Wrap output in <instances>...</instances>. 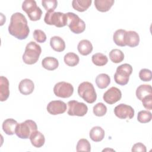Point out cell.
Wrapping results in <instances>:
<instances>
[{
	"label": "cell",
	"instance_id": "obj_1",
	"mask_svg": "<svg viewBox=\"0 0 152 152\" xmlns=\"http://www.w3.org/2000/svg\"><path fill=\"white\" fill-rule=\"evenodd\" d=\"M8 31L10 34L19 40H23L27 37L30 28L27 19L22 13L15 12L11 15Z\"/></svg>",
	"mask_w": 152,
	"mask_h": 152
},
{
	"label": "cell",
	"instance_id": "obj_2",
	"mask_svg": "<svg viewBox=\"0 0 152 152\" xmlns=\"http://www.w3.org/2000/svg\"><path fill=\"white\" fill-rule=\"evenodd\" d=\"M42 49L40 46L36 42L31 41L27 43L23 55V61L26 64H34L38 61Z\"/></svg>",
	"mask_w": 152,
	"mask_h": 152
},
{
	"label": "cell",
	"instance_id": "obj_3",
	"mask_svg": "<svg viewBox=\"0 0 152 152\" xmlns=\"http://www.w3.org/2000/svg\"><path fill=\"white\" fill-rule=\"evenodd\" d=\"M78 94L88 103H93L97 99V94L93 85L88 81L83 82L78 86Z\"/></svg>",
	"mask_w": 152,
	"mask_h": 152
},
{
	"label": "cell",
	"instance_id": "obj_4",
	"mask_svg": "<svg viewBox=\"0 0 152 152\" xmlns=\"http://www.w3.org/2000/svg\"><path fill=\"white\" fill-rule=\"evenodd\" d=\"M37 129L36 122L32 120H26L18 124L15 129V134L21 139L30 138L31 135Z\"/></svg>",
	"mask_w": 152,
	"mask_h": 152
},
{
	"label": "cell",
	"instance_id": "obj_5",
	"mask_svg": "<svg viewBox=\"0 0 152 152\" xmlns=\"http://www.w3.org/2000/svg\"><path fill=\"white\" fill-rule=\"evenodd\" d=\"M132 72V67L130 64H124L116 68L114 74V80L116 83L121 86H125L128 84L130 75Z\"/></svg>",
	"mask_w": 152,
	"mask_h": 152
},
{
	"label": "cell",
	"instance_id": "obj_6",
	"mask_svg": "<svg viewBox=\"0 0 152 152\" xmlns=\"http://www.w3.org/2000/svg\"><path fill=\"white\" fill-rule=\"evenodd\" d=\"M44 21L47 24L54 25L57 27H62L67 25L66 14L61 12H46Z\"/></svg>",
	"mask_w": 152,
	"mask_h": 152
},
{
	"label": "cell",
	"instance_id": "obj_7",
	"mask_svg": "<svg viewBox=\"0 0 152 152\" xmlns=\"http://www.w3.org/2000/svg\"><path fill=\"white\" fill-rule=\"evenodd\" d=\"M22 9L25 11L31 21L39 20L42 17V11L37 6L34 0H26L22 4Z\"/></svg>",
	"mask_w": 152,
	"mask_h": 152
},
{
	"label": "cell",
	"instance_id": "obj_8",
	"mask_svg": "<svg viewBox=\"0 0 152 152\" xmlns=\"http://www.w3.org/2000/svg\"><path fill=\"white\" fill-rule=\"evenodd\" d=\"M67 17V25L70 30L75 34L83 33L86 28V23L78 15L74 12L66 13Z\"/></svg>",
	"mask_w": 152,
	"mask_h": 152
},
{
	"label": "cell",
	"instance_id": "obj_9",
	"mask_svg": "<svg viewBox=\"0 0 152 152\" xmlns=\"http://www.w3.org/2000/svg\"><path fill=\"white\" fill-rule=\"evenodd\" d=\"M67 113L70 116H83L88 111L87 106L83 103L77 100H70L68 102Z\"/></svg>",
	"mask_w": 152,
	"mask_h": 152
},
{
	"label": "cell",
	"instance_id": "obj_10",
	"mask_svg": "<svg viewBox=\"0 0 152 152\" xmlns=\"http://www.w3.org/2000/svg\"><path fill=\"white\" fill-rule=\"evenodd\" d=\"M53 93L57 97L68 98L74 93V87L69 83L61 81L56 83L53 87Z\"/></svg>",
	"mask_w": 152,
	"mask_h": 152
},
{
	"label": "cell",
	"instance_id": "obj_11",
	"mask_svg": "<svg viewBox=\"0 0 152 152\" xmlns=\"http://www.w3.org/2000/svg\"><path fill=\"white\" fill-rule=\"evenodd\" d=\"M134 110L129 105L121 103L114 109L115 115L119 119H132L134 116Z\"/></svg>",
	"mask_w": 152,
	"mask_h": 152
},
{
	"label": "cell",
	"instance_id": "obj_12",
	"mask_svg": "<svg viewBox=\"0 0 152 152\" xmlns=\"http://www.w3.org/2000/svg\"><path fill=\"white\" fill-rule=\"evenodd\" d=\"M122 97L121 90L115 87H112L103 94L104 101L109 104H113L119 101Z\"/></svg>",
	"mask_w": 152,
	"mask_h": 152
},
{
	"label": "cell",
	"instance_id": "obj_13",
	"mask_svg": "<svg viewBox=\"0 0 152 152\" xmlns=\"http://www.w3.org/2000/svg\"><path fill=\"white\" fill-rule=\"evenodd\" d=\"M46 109L53 115L62 114L66 110V104L61 100H52L48 103Z\"/></svg>",
	"mask_w": 152,
	"mask_h": 152
},
{
	"label": "cell",
	"instance_id": "obj_14",
	"mask_svg": "<svg viewBox=\"0 0 152 152\" xmlns=\"http://www.w3.org/2000/svg\"><path fill=\"white\" fill-rule=\"evenodd\" d=\"M34 88V83L33 81L28 78L22 80L18 85V90L20 92L24 95L30 94L33 91Z\"/></svg>",
	"mask_w": 152,
	"mask_h": 152
},
{
	"label": "cell",
	"instance_id": "obj_15",
	"mask_svg": "<svg viewBox=\"0 0 152 152\" xmlns=\"http://www.w3.org/2000/svg\"><path fill=\"white\" fill-rule=\"evenodd\" d=\"M10 96L9 81L4 76L0 77V100L4 102L7 100Z\"/></svg>",
	"mask_w": 152,
	"mask_h": 152
},
{
	"label": "cell",
	"instance_id": "obj_16",
	"mask_svg": "<svg viewBox=\"0 0 152 152\" xmlns=\"http://www.w3.org/2000/svg\"><path fill=\"white\" fill-rule=\"evenodd\" d=\"M18 122L12 118L5 119L2 123V129L4 132L9 135H12L15 134V129Z\"/></svg>",
	"mask_w": 152,
	"mask_h": 152
},
{
	"label": "cell",
	"instance_id": "obj_17",
	"mask_svg": "<svg viewBox=\"0 0 152 152\" xmlns=\"http://www.w3.org/2000/svg\"><path fill=\"white\" fill-rule=\"evenodd\" d=\"M140 43V36L135 31H128L125 35V44L126 46L129 47H135Z\"/></svg>",
	"mask_w": 152,
	"mask_h": 152
},
{
	"label": "cell",
	"instance_id": "obj_18",
	"mask_svg": "<svg viewBox=\"0 0 152 152\" xmlns=\"http://www.w3.org/2000/svg\"><path fill=\"white\" fill-rule=\"evenodd\" d=\"M50 45L56 52H62L65 49V43L62 38L59 36H55L50 38Z\"/></svg>",
	"mask_w": 152,
	"mask_h": 152
},
{
	"label": "cell",
	"instance_id": "obj_19",
	"mask_svg": "<svg viewBox=\"0 0 152 152\" xmlns=\"http://www.w3.org/2000/svg\"><path fill=\"white\" fill-rule=\"evenodd\" d=\"M93 48L91 43L88 40L86 39H83L80 41L77 46L78 52L83 56L89 55L92 52Z\"/></svg>",
	"mask_w": 152,
	"mask_h": 152
},
{
	"label": "cell",
	"instance_id": "obj_20",
	"mask_svg": "<svg viewBox=\"0 0 152 152\" xmlns=\"http://www.w3.org/2000/svg\"><path fill=\"white\" fill-rule=\"evenodd\" d=\"M104 129L99 126L93 127L89 133V136L91 140L94 142L101 141L104 137Z\"/></svg>",
	"mask_w": 152,
	"mask_h": 152
},
{
	"label": "cell",
	"instance_id": "obj_21",
	"mask_svg": "<svg viewBox=\"0 0 152 152\" xmlns=\"http://www.w3.org/2000/svg\"><path fill=\"white\" fill-rule=\"evenodd\" d=\"M30 140L31 144L36 147L40 148L42 147L45 142V136L40 131H36L34 132L30 137Z\"/></svg>",
	"mask_w": 152,
	"mask_h": 152
},
{
	"label": "cell",
	"instance_id": "obj_22",
	"mask_svg": "<svg viewBox=\"0 0 152 152\" xmlns=\"http://www.w3.org/2000/svg\"><path fill=\"white\" fill-rule=\"evenodd\" d=\"M114 2V0H95L94 5L99 11L104 12L108 11Z\"/></svg>",
	"mask_w": 152,
	"mask_h": 152
},
{
	"label": "cell",
	"instance_id": "obj_23",
	"mask_svg": "<svg viewBox=\"0 0 152 152\" xmlns=\"http://www.w3.org/2000/svg\"><path fill=\"white\" fill-rule=\"evenodd\" d=\"M42 65L46 69L49 71H53L58 67L59 62L58 59L54 57L48 56L42 60Z\"/></svg>",
	"mask_w": 152,
	"mask_h": 152
},
{
	"label": "cell",
	"instance_id": "obj_24",
	"mask_svg": "<svg viewBox=\"0 0 152 152\" xmlns=\"http://www.w3.org/2000/svg\"><path fill=\"white\" fill-rule=\"evenodd\" d=\"M150 94H152V88L149 84L140 85L136 90V96L141 101L145 97Z\"/></svg>",
	"mask_w": 152,
	"mask_h": 152
},
{
	"label": "cell",
	"instance_id": "obj_25",
	"mask_svg": "<svg viewBox=\"0 0 152 152\" xmlns=\"http://www.w3.org/2000/svg\"><path fill=\"white\" fill-rule=\"evenodd\" d=\"M126 31L124 29H118L115 31L113 35L114 43L119 46H125V35Z\"/></svg>",
	"mask_w": 152,
	"mask_h": 152
},
{
	"label": "cell",
	"instance_id": "obj_26",
	"mask_svg": "<svg viewBox=\"0 0 152 152\" xmlns=\"http://www.w3.org/2000/svg\"><path fill=\"white\" fill-rule=\"evenodd\" d=\"M91 2V0H73L72 6L74 10L79 12H84L90 7Z\"/></svg>",
	"mask_w": 152,
	"mask_h": 152
},
{
	"label": "cell",
	"instance_id": "obj_27",
	"mask_svg": "<svg viewBox=\"0 0 152 152\" xmlns=\"http://www.w3.org/2000/svg\"><path fill=\"white\" fill-rule=\"evenodd\" d=\"M96 83L99 88H105L110 83V78L106 74H100L96 78Z\"/></svg>",
	"mask_w": 152,
	"mask_h": 152
},
{
	"label": "cell",
	"instance_id": "obj_28",
	"mask_svg": "<svg viewBox=\"0 0 152 152\" xmlns=\"http://www.w3.org/2000/svg\"><path fill=\"white\" fill-rule=\"evenodd\" d=\"M65 63L69 66H74L79 63V56L75 53L68 52L64 58Z\"/></svg>",
	"mask_w": 152,
	"mask_h": 152
},
{
	"label": "cell",
	"instance_id": "obj_29",
	"mask_svg": "<svg viewBox=\"0 0 152 152\" xmlns=\"http://www.w3.org/2000/svg\"><path fill=\"white\" fill-rule=\"evenodd\" d=\"M109 58L112 62L115 64L121 62L124 59V54L122 50L118 49H112L109 54Z\"/></svg>",
	"mask_w": 152,
	"mask_h": 152
},
{
	"label": "cell",
	"instance_id": "obj_30",
	"mask_svg": "<svg viewBox=\"0 0 152 152\" xmlns=\"http://www.w3.org/2000/svg\"><path fill=\"white\" fill-rule=\"evenodd\" d=\"M91 61L95 65L100 66L105 65L108 62V59L105 55L102 53H96L92 56Z\"/></svg>",
	"mask_w": 152,
	"mask_h": 152
},
{
	"label": "cell",
	"instance_id": "obj_31",
	"mask_svg": "<svg viewBox=\"0 0 152 152\" xmlns=\"http://www.w3.org/2000/svg\"><path fill=\"white\" fill-rule=\"evenodd\" d=\"M77 151H87L89 152L91 150V145L90 142L85 138H81L79 140L76 146Z\"/></svg>",
	"mask_w": 152,
	"mask_h": 152
},
{
	"label": "cell",
	"instance_id": "obj_32",
	"mask_svg": "<svg viewBox=\"0 0 152 152\" xmlns=\"http://www.w3.org/2000/svg\"><path fill=\"white\" fill-rule=\"evenodd\" d=\"M152 118L151 113L150 111L143 110L138 113L137 120L141 123H147L151 121Z\"/></svg>",
	"mask_w": 152,
	"mask_h": 152
},
{
	"label": "cell",
	"instance_id": "obj_33",
	"mask_svg": "<svg viewBox=\"0 0 152 152\" xmlns=\"http://www.w3.org/2000/svg\"><path fill=\"white\" fill-rule=\"evenodd\" d=\"M94 114L97 116H103L107 112V107L103 103H98L93 108Z\"/></svg>",
	"mask_w": 152,
	"mask_h": 152
},
{
	"label": "cell",
	"instance_id": "obj_34",
	"mask_svg": "<svg viewBox=\"0 0 152 152\" xmlns=\"http://www.w3.org/2000/svg\"><path fill=\"white\" fill-rule=\"evenodd\" d=\"M42 4L47 12L54 11L57 7L58 2L56 0H42Z\"/></svg>",
	"mask_w": 152,
	"mask_h": 152
},
{
	"label": "cell",
	"instance_id": "obj_35",
	"mask_svg": "<svg viewBox=\"0 0 152 152\" xmlns=\"http://www.w3.org/2000/svg\"><path fill=\"white\" fill-rule=\"evenodd\" d=\"M139 77L143 81H150L152 78L151 71L146 68L141 69L139 72Z\"/></svg>",
	"mask_w": 152,
	"mask_h": 152
},
{
	"label": "cell",
	"instance_id": "obj_36",
	"mask_svg": "<svg viewBox=\"0 0 152 152\" xmlns=\"http://www.w3.org/2000/svg\"><path fill=\"white\" fill-rule=\"evenodd\" d=\"M33 37L38 43H44L46 40V35L41 30H35L33 32Z\"/></svg>",
	"mask_w": 152,
	"mask_h": 152
},
{
	"label": "cell",
	"instance_id": "obj_37",
	"mask_svg": "<svg viewBox=\"0 0 152 152\" xmlns=\"http://www.w3.org/2000/svg\"><path fill=\"white\" fill-rule=\"evenodd\" d=\"M143 106L148 110L152 109V94L145 97L142 100Z\"/></svg>",
	"mask_w": 152,
	"mask_h": 152
},
{
	"label": "cell",
	"instance_id": "obj_38",
	"mask_svg": "<svg viewBox=\"0 0 152 152\" xmlns=\"http://www.w3.org/2000/svg\"><path fill=\"white\" fill-rule=\"evenodd\" d=\"M131 151H141V152H146L147 149L146 147L141 142H137L132 147Z\"/></svg>",
	"mask_w": 152,
	"mask_h": 152
}]
</instances>
